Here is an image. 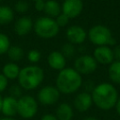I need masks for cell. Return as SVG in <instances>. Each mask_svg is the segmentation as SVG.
Instances as JSON below:
<instances>
[{"instance_id":"obj_1","label":"cell","mask_w":120,"mask_h":120,"mask_svg":"<svg viewBox=\"0 0 120 120\" xmlns=\"http://www.w3.org/2000/svg\"><path fill=\"white\" fill-rule=\"evenodd\" d=\"M93 103L102 111H109L115 107L118 99V91L109 82H101L95 85L91 92Z\"/></svg>"},{"instance_id":"obj_2","label":"cell","mask_w":120,"mask_h":120,"mask_svg":"<svg viewBox=\"0 0 120 120\" xmlns=\"http://www.w3.org/2000/svg\"><path fill=\"white\" fill-rule=\"evenodd\" d=\"M82 84V75L74 68H65L56 76L55 86L61 94H73L80 89Z\"/></svg>"},{"instance_id":"obj_3","label":"cell","mask_w":120,"mask_h":120,"mask_svg":"<svg viewBox=\"0 0 120 120\" xmlns=\"http://www.w3.org/2000/svg\"><path fill=\"white\" fill-rule=\"evenodd\" d=\"M43 69L37 65H30L21 68L18 76V83L24 90H34L38 88L44 80Z\"/></svg>"},{"instance_id":"obj_4","label":"cell","mask_w":120,"mask_h":120,"mask_svg":"<svg viewBox=\"0 0 120 120\" xmlns=\"http://www.w3.org/2000/svg\"><path fill=\"white\" fill-rule=\"evenodd\" d=\"M33 30L41 38H52L58 35L60 27L53 18L41 16L34 22Z\"/></svg>"},{"instance_id":"obj_5","label":"cell","mask_w":120,"mask_h":120,"mask_svg":"<svg viewBox=\"0 0 120 120\" xmlns=\"http://www.w3.org/2000/svg\"><path fill=\"white\" fill-rule=\"evenodd\" d=\"M87 38L97 47L115 45V39L111 30L103 24L93 25L87 32Z\"/></svg>"},{"instance_id":"obj_6","label":"cell","mask_w":120,"mask_h":120,"mask_svg":"<svg viewBox=\"0 0 120 120\" xmlns=\"http://www.w3.org/2000/svg\"><path fill=\"white\" fill-rule=\"evenodd\" d=\"M38 109V101L30 95H23L18 98V114L23 119L33 118Z\"/></svg>"},{"instance_id":"obj_7","label":"cell","mask_w":120,"mask_h":120,"mask_svg":"<svg viewBox=\"0 0 120 120\" xmlns=\"http://www.w3.org/2000/svg\"><path fill=\"white\" fill-rule=\"evenodd\" d=\"M98 63L93 55L82 54L78 56L74 61V68L81 75H88L96 71Z\"/></svg>"},{"instance_id":"obj_8","label":"cell","mask_w":120,"mask_h":120,"mask_svg":"<svg viewBox=\"0 0 120 120\" xmlns=\"http://www.w3.org/2000/svg\"><path fill=\"white\" fill-rule=\"evenodd\" d=\"M60 92L56 86L46 85L43 86L38 93V100L42 105L50 106L57 103L60 98Z\"/></svg>"},{"instance_id":"obj_9","label":"cell","mask_w":120,"mask_h":120,"mask_svg":"<svg viewBox=\"0 0 120 120\" xmlns=\"http://www.w3.org/2000/svg\"><path fill=\"white\" fill-rule=\"evenodd\" d=\"M62 13L67 15L69 19L78 17L83 9L82 0H64L61 5Z\"/></svg>"},{"instance_id":"obj_10","label":"cell","mask_w":120,"mask_h":120,"mask_svg":"<svg viewBox=\"0 0 120 120\" xmlns=\"http://www.w3.org/2000/svg\"><path fill=\"white\" fill-rule=\"evenodd\" d=\"M66 38L69 43L73 45H80L85 41L87 32L80 25H71L66 31Z\"/></svg>"},{"instance_id":"obj_11","label":"cell","mask_w":120,"mask_h":120,"mask_svg":"<svg viewBox=\"0 0 120 120\" xmlns=\"http://www.w3.org/2000/svg\"><path fill=\"white\" fill-rule=\"evenodd\" d=\"M93 57L101 65H110L114 61L112 49L110 46H98L94 50Z\"/></svg>"},{"instance_id":"obj_12","label":"cell","mask_w":120,"mask_h":120,"mask_svg":"<svg viewBox=\"0 0 120 120\" xmlns=\"http://www.w3.org/2000/svg\"><path fill=\"white\" fill-rule=\"evenodd\" d=\"M93 104L91 93L87 91L81 92L76 95L73 99V107L80 112H84L90 109Z\"/></svg>"},{"instance_id":"obj_13","label":"cell","mask_w":120,"mask_h":120,"mask_svg":"<svg viewBox=\"0 0 120 120\" xmlns=\"http://www.w3.org/2000/svg\"><path fill=\"white\" fill-rule=\"evenodd\" d=\"M33 26H34V22L32 21L31 17L22 16L16 20L14 24V31L18 36L23 37L28 35L33 30Z\"/></svg>"},{"instance_id":"obj_14","label":"cell","mask_w":120,"mask_h":120,"mask_svg":"<svg viewBox=\"0 0 120 120\" xmlns=\"http://www.w3.org/2000/svg\"><path fill=\"white\" fill-rule=\"evenodd\" d=\"M1 112L7 117H13L18 114V98L12 96L3 98Z\"/></svg>"},{"instance_id":"obj_15","label":"cell","mask_w":120,"mask_h":120,"mask_svg":"<svg viewBox=\"0 0 120 120\" xmlns=\"http://www.w3.org/2000/svg\"><path fill=\"white\" fill-rule=\"evenodd\" d=\"M47 62L51 68L60 71L66 68L67 58L62 54L60 51H53L49 53L47 57Z\"/></svg>"},{"instance_id":"obj_16","label":"cell","mask_w":120,"mask_h":120,"mask_svg":"<svg viewBox=\"0 0 120 120\" xmlns=\"http://www.w3.org/2000/svg\"><path fill=\"white\" fill-rule=\"evenodd\" d=\"M73 108L68 103L62 102L56 108L55 116L58 120H71L73 118Z\"/></svg>"},{"instance_id":"obj_17","label":"cell","mask_w":120,"mask_h":120,"mask_svg":"<svg viewBox=\"0 0 120 120\" xmlns=\"http://www.w3.org/2000/svg\"><path fill=\"white\" fill-rule=\"evenodd\" d=\"M43 12L48 17L55 19L60 13H62L61 5L56 0H47L45 1V8Z\"/></svg>"},{"instance_id":"obj_18","label":"cell","mask_w":120,"mask_h":120,"mask_svg":"<svg viewBox=\"0 0 120 120\" xmlns=\"http://www.w3.org/2000/svg\"><path fill=\"white\" fill-rule=\"evenodd\" d=\"M20 70L21 68L17 64H15L14 62H8L4 65L2 68V74L8 80H15L18 79Z\"/></svg>"},{"instance_id":"obj_19","label":"cell","mask_w":120,"mask_h":120,"mask_svg":"<svg viewBox=\"0 0 120 120\" xmlns=\"http://www.w3.org/2000/svg\"><path fill=\"white\" fill-rule=\"evenodd\" d=\"M14 20V9L8 6H0V24L10 23Z\"/></svg>"},{"instance_id":"obj_20","label":"cell","mask_w":120,"mask_h":120,"mask_svg":"<svg viewBox=\"0 0 120 120\" xmlns=\"http://www.w3.org/2000/svg\"><path fill=\"white\" fill-rule=\"evenodd\" d=\"M108 74L112 82L120 84V61L114 60L109 66Z\"/></svg>"},{"instance_id":"obj_21","label":"cell","mask_w":120,"mask_h":120,"mask_svg":"<svg viewBox=\"0 0 120 120\" xmlns=\"http://www.w3.org/2000/svg\"><path fill=\"white\" fill-rule=\"evenodd\" d=\"M8 58L12 61V62H17V61H20L22 59L23 55H24V52H23V50L22 47L18 46V45H10L8 51Z\"/></svg>"},{"instance_id":"obj_22","label":"cell","mask_w":120,"mask_h":120,"mask_svg":"<svg viewBox=\"0 0 120 120\" xmlns=\"http://www.w3.org/2000/svg\"><path fill=\"white\" fill-rule=\"evenodd\" d=\"M61 52L62 54L66 57V58H71L75 55L76 53V48H75V45L68 42V43H65L62 48H61Z\"/></svg>"},{"instance_id":"obj_23","label":"cell","mask_w":120,"mask_h":120,"mask_svg":"<svg viewBox=\"0 0 120 120\" xmlns=\"http://www.w3.org/2000/svg\"><path fill=\"white\" fill-rule=\"evenodd\" d=\"M9 47H10L9 38L6 34L0 32V55L7 53Z\"/></svg>"},{"instance_id":"obj_24","label":"cell","mask_w":120,"mask_h":120,"mask_svg":"<svg viewBox=\"0 0 120 120\" xmlns=\"http://www.w3.org/2000/svg\"><path fill=\"white\" fill-rule=\"evenodd\" d=\"M29 9V4L25 0H18L14 4V10L17 11L18 13L24 14L28 11Z\"/></svg>"},{"instance_id":"obj_25","label":"cell","mask_w":120,"mask_h":120,"mask_svg":"<svg viewBox=\"0 0 120 120\" xmlns=\"http://www.w3.org/2000/svg\"><path fill=\"white\" fill-rule=\"evenodd\" d=\"M41 58V53L39 51L36 50V49H33V50H30L28 52H27V59L29 62L33 63V64H36L38 62H39Z\"/></svg>"},{"instance_id":"obj_26","label":"cell","mask_w":120,"mask_h":120,"mask_svg":"<svg viewBox=\"0 0 120 120\" xmlns=\"http://www.w3.org/2000/svg\"><path fill=\"white\" fill-rule=\"evenodd\" d=\"M54 20L59 27H65L66 25H68V23L69 22V18L67 15H65L64 13H60Z\"/></svg>"},{"instance_id":"obj_27","label":"cell","mask_w":120,"mask_h":120,"mask_svg":"<svg viewBox=\"0 0 120 120\" xmlns=\"http://www.w3.org/2000/svg\"><path fill=\"white\" fill-rule=\"evenodd\" d=\"M8 84V80L2 73H0V93H2L7 89Z\"/></svg>"},{"instance_id":"obj_28","label":"cell","mask_w":120,"mask_h":120,"mask_svg":"<svg viewBox=\"0 0 120 120\" xmlns=\"http://www.w3.org/2000/svg\"><path fill=\"white\" fill-rule=\"evenodd\" d=\"M10 96L17 98V97H21V87L20 85H12L10 88Z\"/></svg>"},{"instance_id":"obj_29","label":"cell","mask_w":120,"mask_h":120,"mask_svg":"<svg viewBox=\"0 0 120 120\" xmlns=\"http://www.w3.org/2000/svg\"><path fill=\"white\" fill-rule=\"evenodd\" d=\"M34 7H35V9L36 10L40 11V12H43L44 11V8H45V1L44 0L36 1L35 4H34Z\"/></svg>"},{"instance_id":"obj_30","label":"cell","mask_w":120,"mask_h":120,"mask_svg":"<svg viewBox=\"0 0 120 120\" xmlns=\"http://www.w3.org/2000/svg\"><path fill=\"white\" fill-rule=\"evenodd\" d=\"M113 52V57L116 61H120V45H115L114 48L112 49Z\"/></svg>"},{"instance_id":"obj_31","label":"cell","mask_w":120,"mask_h":120,"mask_svg":"<svg viewBox=\"0 0 120 120\" xmlns=\"http://www.w3.org/2000/svg\"><path fill=\"white\" fill-rule=\"evenodd\" d=\"M40 120H58L56 118L55 115L52 114V113H46V114H43L40 118Z\"/></svg>"},{"instance_id":"obj_32","label":"cell","mask_w":120,"mask_h":120,"mask_svg":"<svg viewBox=\"0 0 120 120\" xmlns=\"http://www.w3.org/2000/svg\"><path fill=\"white\" fill-rule=\"evenodd\" d=\"M115 110H116L118 115L120 116V98H118L117 102H116V104H115Z\"/></svg>"},{"instance_id":"obj_33","label":"cell","mask_w":120,"mask_h":120,"mask_svg":"<svg viewBox=\"0 0 120 120\" xmlns=\"http://www.w3.org/2000/svg\"><path fill=\"white\" fill-rule=\"evenodd\" d=\"M82 120H99V119H98V118H96V117H93V116H88V117L83 118Z\"/></svg>"},{"instance_id":"obj_34","label":"cell","mask_w":120,"mask_h":120,"mask_svg":"<svg viewBox=\"0 0 120 120\" xmlns=\"http://www.w3.org/2000/svg\"><path fill=\"white\" fill-rule=\"evenodd\" d=\"M0 120H16V119L14 117H7V116H5V117L0 118Z\"/></svg>"},{"instance_id":"obj_35","label":"cell","mask_w":120,"mask_h":120,"mask_svg":"<svg viewBox=\"0 0 120 120\" xmlns=\"http://www.w3.org/2000/svg\"><path fill=\"white\" fill-rule=\"evenodd\" d=\"M2 102H3V98L0 94V112H1V110H2Z\"/></svg>"},{"instance_id":"obj_36","label":"cell","mask_w":120,"mask_h":120,"mask_svg":"<svg viewBox=\"0 0 120 120\" xmlns=\"http://www.w3.org/2000/svg\"><path fill=\"white\" fill-rule=\"evenodd\" d=\"M32 1H34V2H36V1H39V0H32ZM44 1H46V0H44Z\"/></svg>"},{"instance_id":"obj_37","label":"cell","mask_w":120,"mask_h":120,"mask_svg":"<svg viewBox=\"0 0 120 120\" xmlns=\"http://www.w3.org/2000/svg\"><path fill=\"white\" fill-rule=\"evenodd\" d=\"M0 1H2V0H0Z\"/></svg>"}]
</instances>
